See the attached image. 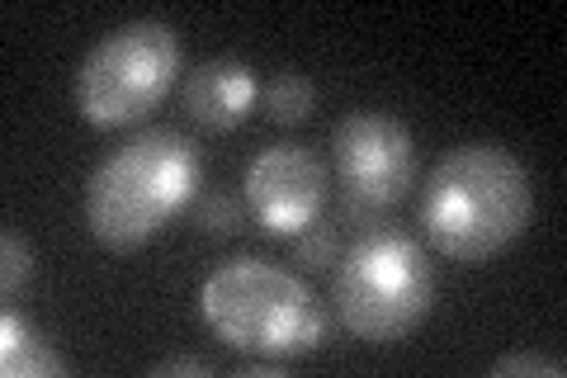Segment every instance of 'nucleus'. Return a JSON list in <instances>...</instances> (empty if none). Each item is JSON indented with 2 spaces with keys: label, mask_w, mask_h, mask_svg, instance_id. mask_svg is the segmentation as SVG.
I'll return each instance as SVG.
<instances>
[{
  "label": "nucleus",
  "mask_w": 567,
  "mask_h": 378,
  "mask_svg": "<svg viewBox=\"0 0 567 378\" xmlns=\"http://www.w3.org/2000/svg\"><path fill=\"white\" fill-rule=\"evenodd\" d=\"M529 218H535V190L516 152L496 142H464L450 147L425 175L421 190V227L431 246L450 260L483 265L511 251Z\"/></svg>",
  "instance_id": "f257e3e1"
},
{
  "label": "nucleus",
  "mask_w": 567,
  "mask_h": 378,
  "mask_svg": "<svg viewBox=\"0 0 567 378\" xmlns=\"http://www.w3.org/2000/svg\"><path fill=\"white\" fill-rule=\"evenodd\" d=\"M204 152L181 129H142L85 180V227L110 251L147 246L166 223L199 200Z\"/></svg>",
  "instance_id": "f03ea898"
},
{
  "label": "nucleus",
  "mask_w": 567,
  "mask_h": 378,
  "mask_svg": "<svg viewBox=\"0 0 567 378\" xmlns=\"http://www.w3.org/2000/svg\"><path fill=\"white\" fill-rule=\"evenodd\" d=\"M199 321L227 350L303 359L327 346V313L293 269L265 256H233L199 284Z\"/></svg>",
  "instance_id": "7ed1b4c3"
},
{
  "label": "nucleus",
  "mask_w": 567,
  "mask_h": 378,
  "mask_svg": "<svg viewBox=\"0 0 567 378\" xmlns=\"http://www.w3.org/2000/svg\"><path fill=\"white\" fill-rule=\"evenodd\" d=\"M435 308V265L406 232H364L336 260V313L369 346H398Z\"/></svg>",
  "instance_id": "20e7f679"
},
{
  "label": "nucleus",
  "mask_w": 567,
  "mask_h": 378,
  "mask_svg": "<svg viewBox=\"0 0 567 378\" xmlns=\"http://www.w3.org/2000/svg\"><path fill=\"white\" fill-rule=\"evenodd\" d=\"M181 76V39L162 20L110 29L76 67V110L100 133L133 129L162 110Z\"/></svg>",
  "instance_id": "39448f33"
},
{
  "label": "nucleus",
  "mask_w": 567,
  "mask_h": 378,
  "mask_svg": "<svg viewBox=\"0 0 567 378\" xmlns=\"http://www.w3.org/2000/svg\"><path fill=\"white\" fill-rule=\"evenodd\" d=\"M331 152H336V175H341L350 218H383L412 190L416 142L398 114H388V110L346 114L336 123Z\"/></svg>",
  "instance_id": "423d86ee"
},
{
  "label": "nucleus",
  "mask_w": 567,
  "mask_h": 378,
  "mask_svg": "<svg viewBox=\"0 0 567 378\" xmlns=\"http://www.w3.org/2000/svg\"><path fill=\"white\" fill-rule=\"evenodd\" d=\"M241 200L265 237H298L327 208V166L303 142H275L260 147L241 171Z\"/></svg>",
  "instance_id": "0eeeda50"
},
{
  "label": "nucleus",
  "mask_w": 567,
  "mask_h": 378,
  "mask_svg": "<svg viewBox=\"0 0 567 378\" xmlns=\"http://www.w3.org/2000/svg\"><path fill=\"white\" fill-rule=\"evenodd\" d=\"M181 100H185V114L199 123L204 133H233L260 104V81H256V71L237 58H213L185 76Z\"/></svg>",
  "instance_id": "6e6552de"
},
{
  "label": "nucleus",
  "mask_w": 567,
  "mask_h": 378,
  "mask_svg": "<svg viewBox=\"0 0 567 378\" xmlns=\"http://www.w3.org/2000/svg\"><path fill=\"white\" fill-rule=\"evenodd\" d=\"M0 374L6 378H52V374H71V359L52 346L48 336L33 331L14 308H6V317H0Z\"/></svg>",
  "instance_id": "1a4fd4ad"
},
{
  "label": "nucleus",
  "mask_w": 567,
  "mask_h": 378,
  "mask_svg": "<svg viewBox=\"0 0 567 378\" xmlns=\"http://www.w3.org/2000/svg\"><path fill=\"white\" fill-rule=\"evenodd\" d=\"M260 104H265V114H270L275 123H284V129H293V123H303V119L312 114V104H317V85H312L298 67H284L279 76L260 90Z\"/></svg>",
  "instance_id": "9d476101"
},
{
  "label": "nucleus",
  "mask_w": 567,
  "mask_h": 378,
  "mask_svg": "<svg viewBox=\"0 0 567 378\" xmlns=\"http://www.w3.org/2000/svg\"><path fill=\"white\" fill-rule=\"evenodd\" d=\"M194 223H199L204 237H227V232H237L241 223V204L233 200V194H204L199 200V213H194Z\"/></svg>",
  "instance_id": "9b49d317"
},
{
  "label": "nucleus",
  "mask_w": 567,
  "mask_h": 378,
  "mask_svg": "<svg viewBox=\"0 0 567 378\" xmlns=\"http://www.w3.org/2000/svg\"><path fill=\"white\" fill-rule=\"evenodd\" d=\"M0 251H6V265H0V279H6V294H24L29 279H33V251L29 242L20 237V232H6L0 237Z\"/></svg>",
  "instance_id": "f8f14e48"
},
{
  "label": "nucleus",
  "mask_w": 567,
  "mask_h": 378,
  "mask_svg": "<svg viewBox=\"0 0 567 378\" xmlns=\"http://www.w3.org/2000/svg\"><path fill=\"white\" fill-rule=\"evenodd\" d=\"M293 260L308 265V269H322V265H336V256H341V237H336V227H308L293 237Z\"/></svg>",
  "instance_id": "ddd939ff"
},
{
  "label": "nucleus",
  "mask_w": 567,
  "mask_h": 378,
  "mask_svg": "<svg viewBox=\"0 0 567 378\" xmlns=\"http://www.w3.org/2000/svg\"><path fill=\"white\" fill-rule=\"evenodd\" d=\"M492 378H520V374H539V378H563L567 365L563 359H548V355H529V350H516V355H502V359H492Z\"/></svg>",
  "instance_id": "4468645a"
},
{
  "label": "nucleus",
  "mask_w": 567,
  "mask_h": 378,
  "mask_svg": "<svg viewBox=\"0 0 567 378\" xmlns=\"http://www.w3.org/2000/svg\"><path fill=\"white\" fill-rule=\"evenodd\" d=\"M152 378H181V374H189V378H213V365L208 359H199V355H171V359H156V365L147 369Z\"/></svg>",
  "instance_id": "2eb2a0df"
},
{
  "label": "nucleus",
  "mask_w": 567,
  "mask_h": 378,
  "mask_svg": "<svg viewBox=\"0 0 567 378\" xmlns=\"http://www.w3.org/2000/svg\"><path fill=\"white\" fill-rule=\"evenodd\" d=\"M284 374V359H246L237 369V378H279Z\"/></svg>",
  "instance_id": "dca6fc26"
}]
</instances>
